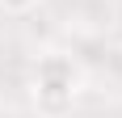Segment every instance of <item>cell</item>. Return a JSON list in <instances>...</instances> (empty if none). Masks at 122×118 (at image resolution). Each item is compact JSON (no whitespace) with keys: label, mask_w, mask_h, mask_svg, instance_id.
I'll use <instances>...</instances> for the list:
<instances>
[{"label":"cell","mask_w":122,"mask_h":118,"mask_svg":"<svg viewBox=\"0 0 122 118\" xmlns=\"http://www.w3.org/2000/svg\"><path fill=\"white\" fill-rule=\"evenodd\" d=\"M72 93H76V72L67 59H42L38 68V106L46 114H59V110L72 106Z\"/></svg>","instance_id":"cell-1"},{"label":"cell","mask_w":122,"mask_h":118,"mask_svg":"<svg viewBox=\"0 0 122 118\" xmlns=\"http://www.w3.org/2000/svg\"><path fill=\"white\" fill-rule=\"evenodd\" d=\"M0 4H4L9 13H25V9H34L38 0H0Z\"/></svg>","instance_id":"cell-2"}]
</instances>
